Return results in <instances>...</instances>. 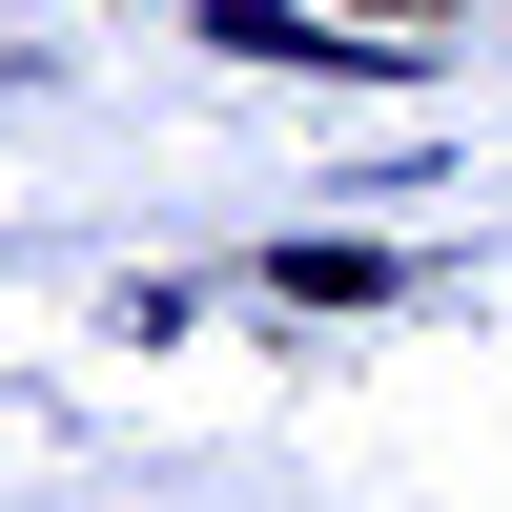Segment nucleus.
Wrapping results in <instances>:
<instances>
[{
  "instance_id": "nucleus-1",
  "label": "nucleus",
  "mask_w": 512,
  "mask_h": 512,
  "mask_svg": "<svg viewBox=\"0 0 512 512\" xmlns=\"http://www.w3.org/2000/svg\"><path fill=\"white\" fill-rule=\"evenodd\" d=\"M349 21H369V41H410V21H451V0H349Z\"/></svg>"
}]
</instances>
